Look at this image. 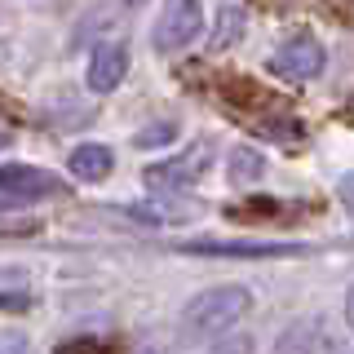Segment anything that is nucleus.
I'll list each match as a JSON object with an SVG mask.
<instances>
[{
	"label": "nucleus",
	"instance_id": "39448f33",
	"mask_svg": "<svg viewBox=\"0 0 354 354\" xmlns=\"http://www.w3.org/2000/svg\"><path fill=\"white\" fill-rule=\"evenodd\" d=\"M270 66H274L279 75H288V80H315V75L324 71V44L301 31V36L283 40L279 49H274Z\"/></svg>",
	"mask_w": 354,
	"mask_h": 354
},
{
	"label": "nucleus",
	"instance_id": "4be33fe9",
	"mask_svg": "<svg viewBox=\"0 0 354 354\" xmlns=\"http://www.w3.org/2000/svg\"><path fill=\"white\" fill-rule=\"evenodd\" d=\"M124 5H142V0H124Z\"/></svg>",
	"mask_w": 354,
	"mask_h": 354
},
{
	"label": "nucleus",
	"instance_id": "f257e3e1",
	"mask_svg": "<svg viewBox=\"0 0 354 354\" xmlns=\"http://www.w3.org/2000/svg\"><path fill=\"white\" fill-rule=\"evenodd\" d=\"M252 310V292L239 283H221V288H208L186 301L182 310V324H177V337L186 346H204V341H221L230 328L239 324L243 315Z\"/></svg>",
	"mask_w": 354,
	"mask_h": 354
},
{
	"label": "nucleus",
	"instance_id": "6ab92c4d",
	"mask_svg": "<svg viewBox=\"0 0 354 354\" xmlns=\"http://www.w3.org/2000/svg\"><path fill=\"white\" fill-rule=\"evenodd\" d=\"M138 354H173V350H169V346H142Z\"/></svg>",
	"mask_w": 354,
	"mask_h": 354
},
{
	"label": "nucleus",
	"instance_id": "7ed1b4c3",
	"mask_svg": "<svg viewBox=\"0 0 354 354\" xmlns=\"http://www.w3.org/2000/svg\"><path fill=\"white\" fill-rule=\"evenodd\" d=\"M199 31H204V5L199 0H164L151 44L160 53H177L191 40H199Z\"/></svg>",
	"mask_w": 354,
	"mask_h": 354
},
{
	"label": "nucleus",
	"instance_id": "6e6552de",
	"mask_svg": "<svg viewBox=\"0 0 354 354\" xmlns=\"http://www.w3.org/2000/svg\"><path fill=\"white\" fill-rule=\"evenodd\" d=\"M66 169L80 177V182H106V173L115 169V155L102 142H80L71 151V160H66Z\"/></svg>",
	"mask_w": 354,
	"mask_h": 354
},
{
	"label": "nucleus",
	"instance_id": "ddd939ff",
	"mask_svg": "<svg viewBox=\"0 0 354 354\" xmlns=\"http://www.w3.org/2000/svg\"><path fill=\"white\" fill-rule=\"evenodd\" d=\"M252 350H257V341H252L248 332H235V337H221L208 354H252Z\"/></svg>",
	"mask_w": 354,
	"mask_h": 354
},
{
	"label": "nucleus",
	"instance_id": "423d86ee",
	"mask_svg": "<svg viewBox=\"0 0 354 354\" xmlns=\"http://www.w3.org/2000/svg\"><path fill=\"white\" fill-rule=\"evenodd\" d=\"M0 195L5 199H44V195H62V182L53 173L36 169V164H0Z\"/></svg>",
	"mask_w": 354,
	"mask_h": 354
},
{
	"label": "nucleus",
	"instance_id": "aec40b11",
	"mask_svg": "<svg viewBox=\"0 0 354 354\" xmlns=\"http://www.w3.org/2000/svg\"><path fill=\"white\" fill-rule=\"evenodd\" d=\"M9 147V133H0V151H5Z\"/></svg>",
	"mask_w": 354,
	"mask_h": 354
},
{
	"label": "nucleus",
	"instance_id": "f8f14e48",
	"mask_svg": "<svg viewBox=\"0 0 354 354\" xmlns=\"http://www.w3.org/2000/svg\"><path fill=\"white\" fill-rule=\"evenodd\" d=\"M173 138H177V124H169V120H160V124H147V129H142L133 142H138L142 151H151V147H169Z\"/></svg>",
	"mask_w": 354,
	"mask_h": 354
},
{
	"label": "nucleus",
	"instance_id": "a211bd4d",
	"mask_svg": "<svg viewBox=\"0 0 354 354\" xmlns=\"http://www.w3.org/2000/svg\"><path fill=\"white\" fill-rule=\"evenodd\" d=\"M346 319H350V328H354V288L346 292Z\"/></svg>",
	"mask_w": 354,
	"mask_h": 354
},
{
	"label": "nucleus",
	"instance_id": "9b49d317",
	"mask_svg": "<svg viewBox=\"0 0 354 354\" xmlns=\"http://www.w3.org/2000/svg\"><path fill=\"white\" fill-rule=\"evenodd\" d=\"M239 36H243V9L221 5L217 27H213V49H230V44H239Z\"/></svg>",
	"mask_w": 354,
	"mask_h": 354
},
{
	"label": "nucleus",
	"instance_id": "f03ea898",
	"mask_svg": "<svg viewBox=\"0 0 354 354\" xmlns=\"http://www.w3.org/2000/svg\"><path fill=\"white\" fill-rule=\"evenodd\" d=\"M213 160H217V142L213 138H195L182 155H173V160H164V164H151L147 186L151 191H182V186H195L199 177L213 169Z\"/></svg>",
	"mask_w": 354,
	"mask_h": 354
},
{
	"label": "nucleus",
	"instance_id": "2eb2a0df",
	"mask_svg": "<svg viewBox=\"0 0 354 354\" xmlns=\"http://www.w3.org/2000/svg\"><path fill=\"white\" fill-rule=\"evenodd\" d=\"M58 354H111L106 341H93V337H84V341H66V346Z\"/></svg>",
	"mask_w": 354,
	"mask_h": 354
},
{
	"label": "nucleus",
	"instance_id": "f3484780",
	"mask_svg": "<svg viewBox=\"0 0 354 354\" xmlns=\"http://www.w3.org/2000/svg\"><path fill=\"white\" fill-rule=\"evenodd\" d=\"M0 283H22V270H0Z\"/></svg>",
	"mask_w": 354,
	"mask_h": 354
},
{
	"label": "nucleus",
	"instance_id": "412c9836",
	"mask_svg": "<svg viewBox=\"0 0 354 354\" xmlns=\"http://www.w3.org/2000/svg\"><path fill=\"white\" fill-rule=\"evenodd\" d=\"M9 204H14V199H0V213H5V208H9Z\"/></svg>",
	"mask_w": 354,
	"mask_h": 354
},
{
	"label": "nucleus",
	"instance_id": "1a4fd4ad",
	"mask_svg": "<svg viewBox=\"0 0 354 354\" xmlns=\"http://www.w3.org/2000/svg\"><path fill=\"white\" fill-rule=\"evenodd\" d=\"M191 252H204V257H288V252H301L297 243H186Z\"/></svg>",
	"mask_w": 354,
	"mask_h": 354
},
{
	"label": "nucleus",
	"instance_id": "9d476101",
	"mask_svg": "<svg viewBox=\"0 0 354 354\" xmlns=\"http://www.w3.org/2000/svg\"><path fill=\"white\" fill-rule=\"evenodd\" d=\"M226 169H230V182L235 186H252V182H261L266 160L257 155V147H235L230 160H226Z\"/></svg>",
	"mask_w": 354,
	"mask_h": 354
},
{
	"label": "nucleus",
	"instance_id": "4468645a",
	"mask_svg": "<svg viewBox=\"0 0 354 354\" xmlns=\"http://www.w3.org/2000/svg\"><path fill=\"white\" fill-rule=\"evenodd\" d=\"M0 354H31V337L18 328H0Z\"/></svg>",
	"mask_w": 354,
	"mask_h": 354
},
{
	"label": "nucleus",
	"instance_id": "20e7f679",
	"mask_svg": "<svg viewBox=\"0 0 354 354\" xmlns=\"http://www.w3.org/2000/svg\"><path fill=\"white\" fill-rule=\"evenodd\" d=\"M270 354H341V341H337V332L328 328V319L306 315V319H297V324H288L279 332V341H274Z\"/></svg>",
	"mask_w": 354,
	"mask_h": 354
},
{
	"label": "nucleus",
	"instance_id": "0eeeda50",
	"mask_svg": "<svg viewBox=\"0 0 354 354\" xmlns=\"http://www.w3.org/2000/svg\"><path fill=\"white\" fill-rule=\"evenodd\" d=\"M124 75H129V44L124 40L97 44L93 58H88V71H84L88 88H93V93H115V88L124 84Z\"/></svg>",
	"mask_w": 354,
	"mask_h": 354
},
{
	"label": "nucleus",
	"instance_id": "dca6fc26",
	"mask_svg": "<svg viewBox=\"0 0 354 354\" xmlns=\"http://www.w3.org/2000/svg\"><path fill=\"white\" fill-rule=\"evenodd\" d=\"M337 199H341V204H346L350 213H354V173H346V177L337 182Z\"/></svg>",
	"mask_w": 354,
	"mask_h": 354
}]
</instances>
